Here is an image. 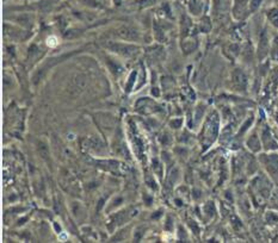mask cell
<instances>
[{
  "mask_svg": "<svg viewBox=\"0 0 278 243\" xmlns=\"http://www.w3.org/2000/svg\"><path fill=\"white\" fill-rule=\"evenodd\" d=\"M110 48L116 51V53H120L124 56H133L134 54L136 53V48L130 47V45H122V44H111Z\"/></svg>",
  "mask_w": 278,
  "mask_h": 243,
  "instance_id": "obj_1",
  "label": "cell"
},
{
  "mask_svg": "<svg viewBox=\"0 0 278 243\" xmlns=\"http://www.w3.org/2000/svg\"><path fill=\"white\" fill-rule=\"evenodd\" d=\"M117 35L120 36L121 38H123V40H129V41H134V40H136V38H139L137 31L131 30V29H128V28H123V29H121L118 32H117Z\"/></svg>",
  "mask_w": 278,
  "mask_h": 243,
  "instance_id": "obj_2",
  "label": "cell"
},
{
  "mask_svg": "<svg viewBox=\"0 0 278 243\" xmlns=\"http://www.w3.org/2000/svg\"><path fill=\"white\" fill-rule=\"evenodd\" d=\"M38 151H40V154L42 156L43 159H48L49 157V151H48V148H47V145L44 144L43 142H40L38 143Z\"/></svg>",
  "mask_w": 278,
  "mask_h": 243,
  "instance_id": "obj_3",
  "label": "cell"
}]
</instances>
